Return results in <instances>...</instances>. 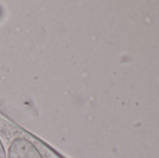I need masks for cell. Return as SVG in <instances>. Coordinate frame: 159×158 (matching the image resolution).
<instances>
[{
  "instance_id": "obj_2",
  "label": "cell",
  "mask_w": 159,
  "mask_h": 158,
  "mask_svg": "<svg viewBox=\"0 0 159 158\" xmlns=\"http://www.w3.org/2000/svg\"><path fill=\"white\" fill-rule=\"evenodd\" d=\"M0 158H7V152L5 150V146L2 144L1 139H0Z\"/></svg>"
},
{
  "instance_id": "obj_1",
  "label": "cell",
  "mask_w": 159,
  "mask_h": 158,
  "mask_svg": "<svg viewBox=\"0 0 159 158\" xmlns=\"http://www.w3.org/2000/svg\"><path fill=\"white\" fill-rule=\"evenodd\" d=\"M7 158H44L38 147L25 137H16L10 143Z\"/></svg>"
}]
</instances>
